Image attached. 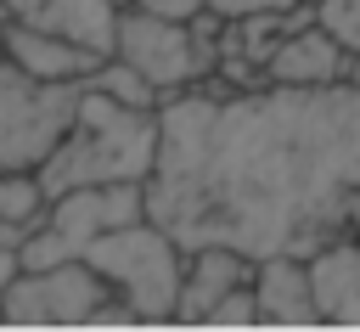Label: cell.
<instances>
[{
    "mask_svg": "<svg viewBox=\"0 0 360 332\" xmlns=\"http://www.w3.org/2000/svg\"><path fill=\"white\" fill-rule=\"evenodd\" d=\"M158 113L163 146L146 214L186 253L225 242L264 259L287 253L304 225H349V197L360 191V90H225L202 79Z\"/></svg>",
    "mask_w": 360,
    "mask_h": 332,
    "instance_id": "obj_1",
    "label": "cell"
},
{
    "mask_svg": "<svg viewBox=\"0 0 360 332\" xmlns=\"http://www.w3.org/2000/svg\"><path fill=\"white\" fill-rule=\"evenodd\" d=\"M163 146V113L158 107H129L96 84H84L79 118L62 135V146L45 158L39 186L45 197H62L73 186H112V180H152Z\"/></svg>",
    "mask_w": 360,
    "mask_h": 332,
    "instance_id": "obj_2",
    "label": "cell"
},
{
    "mask_svg": "<svg viewBox=\"0 0 360 332\" xmlns=\"http://www.w3.org/2000/svg\"><path fill=\"white\" fill-rule=\"evenodd\" d=\"M84 259L107 276V287L141 315V321H174L180 315V281H186V248L146 214L135 225H118L84 248Z\"/></svg>",
    "mask_w": 360,
    "mask_h": 332,
    "instance_id": "obj_3",
    "label": "cell"
},
{
    "mask_svg": "<svg viewBox=\"0 0 360 332\" xmlns=\"http://www.w3.org/2000/svg\"><path fill=\"white\" fill-rule=\"evenodd\" d=\"M84 101V79H39L0 56V163L6 169H45L62 146Z\"/></svg>",
    "mask_w": 360,
    "mask_h": 332,
    "instance_id": "obj_4",
    "label": "cell"
},
{
    "mask_svg": "<svg viewBox=\"0 0 360 332\" xmlns=\"http://www.w3.org/2000/svg\"><path fill=\"white\" fill-rule=\"evenodd\" d=\"M107 298L112 287L90 259H62L45 270H17L0 293V309L6 326H90Z\"/></svg>",
    "mask_w": 360,
    "mask_h": 332,
    "instance_id": "obj_5",
    "label": "cell"
},
{
    "mask_svg": "<svg viewBox=\"0 0 360 332\" xmlns=\"http://www.w3.org/2000/svg\"><path fill=\"white\" fill-rule=\"evenodd\" d=\"M112 51H118L124 62H135V68L163 90V101L180 96V90H191V84H202V79L219 68V56L197 39L191 23L158 17V11H141V6H124V17H118V45H112Z\"/></svg>",
    "mask_w": 360,
    "mask_h": 332,
    "instance_id": "obj_6",
    "label": "cell"
},
{
    "mask_svg": "<svg viewBox=\"0 0 360 332\" xmlns=\"http://www.w3.org/2000/svg\"><path fill=\"white\" fill-rule=\"evenodd\" d=\"M343 68H349V45L309 17V23H292V28L281 34V45H276L270 62H264V79H270V84L321 90V84H343Z\"/></svg>",
    "mask_w": 360,
    "mask_h": 332,
    "instance_id": "obj_7",
    "label": "cell"
},
{
    "mask_svg": "<svg viewBox=\"0 0 360 332\" xmlns=\"http://www.w3.org/2000/svg\"><path fill=\"white\" fill-rule=\"evenodd\" d=\"M0 17L45 28V34H62V39H79V45L107 56L118 45L124 6H112V0H0Z\"/></svg>",
    "mask_w": 360,
    "mask_h": 332,
    "instance_id": "obj_8",
    "label": "cell"
},
{
    "mask_svg": "<svg viewBox=\"0 0 360 332\" xmlns=\"http://www.w3.org/2000/svg\"><path fill=\"white\" fill-rule=\"evenodd\" d=\"M253 264H259V259H248L242 248H225V242L191 248V253H186V281H180V315H174V321L202 326L208 309H214L225 293H236L242 281H253Z\"/></svg>",
    "mask_w": 360,
    "mask_h": 332,
    "instance_id": "obj_9",
    "label": "cell"
},
{
    "mask_svg": "<svg viewBox=\"0 0 360 332\" xmlns=\"http://www.w3.org/2000/svg\"><path fill=\"white\" fill-rule=\"evenodd\" d=\"M253 293H259V321L264 326H315L321 321L309 264L292 259V253H264L253 264Z\"/></svg>",
    "mask_w": 360,
    "mask_h": 332,
    "instance_id": "obj_10",
    "label": "cell"
},
{
    "mask_svg": "<svg viewBox=\"0 0 360 332\" xmlns=\"http://www.w3.org/2000/svg\"><path fill=\"white\" fill-rule=\"evenodd\" d=\"M6 56L39 79H90L101 62V51L62 39V34H45V28H28V23H6Z\"/></svg>",
    "mask_w": 360,
    "mask_h": 332,
    "instance_id": "obj_11",
    "label": "cell"
},
{
    "mask_svg": "<svg viewBox=\"0 0 360 332\" xmlns=\"http://www.w3.org/2000/svg\"><path fill=\"white\" fill-rule=\"evenodd\" d=\"M309 264V287H315V304H321V321H338L354 298H360V231L326 242Z\"/></svg>",
    "mask_w": 360,
    "mask_h": 332,
    "instance_id": "obj_12",
    "label": "cell"
},
{
    "mask_svg": "<svg viewBox=\"0 0 360 332\" xmlns=\"http://www.w3.org/2000/svg\"><path fill=\"white\" fill-rule=\"evenodd\" d=\"M84 84H96V90H107V96L129 101V107H163V90H158V84H152V79H146L135 62H124L118 51H107Z\"/></svg>",
    "mask_w": 360,
    "mask_h": 332,
    "instance_id": "obj_13",
    "label": "cell"
},
{
    "mask_svg": "<svg viewBox=\"0 0 360 332\" xmlns=\"http://www.w3.org/2000/svg\"><path fill=\"white\" fill-rule=\"evenodd\" d=\"M202 326H259V293H253V281H242L236 293H225V298L208 309Z\"/></svg>",
    "mask_w": 360,
    "mask_h": 332,
    "instance_id": "obj_14",
    "label": "cell"
},
{
    "mask_svg": "<svg viewBox=\"0 0 360 332\" xmlns=\"http://www.w3.org/2000/svg\"><path fill=\"white\" fill-rule=\"evenodd\" d=\"M315 23L326 34H338L349 51H360V0H321L315 6Z\"/></svg>",
    "mask_w": 360,
    "mask_h": 332,
    "instance_id": "obj_15",
    "label": "cell"
},
{
    "mask_svg": "<svg viewBox=\"0 0 360 332\" xmlns=\"http://www.w3.org/2000/svg\"><path fill=\"white\" fill-rule=\"evenodd\" d=\"M22 236H28V225L0 219V293H6V287H11V276L22 270Z\"/></svg>",
    "mask_w": 360,
    "mask_h": 332,
    "instance_id": "obj_16",
    "label": "cell"
},
{
    "mask_svg": "<svg viewBox=\"0 0 360 332\" xmlns=\"http://www.w3.org/2000/svg\"><path fill=\"white\" fill-rule=\"evenodd\" d=\"M219 17H264V11H292L304 0H208Z\"/></svg>",
    "mask_w": 360,
    "mask_h": 332,
    "instance_id": "obj_17",
    "label": "cell"
},
{
    "mask_svg": "<svg viewBox=\"0 0 360 332\" xmlns=\"http://www.w3.org/2000/svg\"><path fill=\"white\" fill-rule=\"evenodd\" d=\"M129 6H141V11H158V17H180V23H191L208 0H129Z\"/></svg>",
    "mask_w": 360,
    "mask_h": 332,
    "instance_id": "obj_18",
    "label": "cell"
},
{
    "mask_svg": "<svg viewBox=\"0 0 360 332\" xmlns=\"http://www.w3.org/2000/svg\"><path fill=\"white\" fill-rule=\"evenodd\" d=\"M343 84L360 90V51H349V68H343Z\"/></svg>",
    "mask_w": 360,
    "mask_h": 332,
    "instance_id": "obj_19",
    "label": "cell"
},
{
    "mask_svg": "<svg viewBox=\"0 0 360 332\" xmlns=\"http://www.w3.org/2000/svg\"><path fill=\"white\" fill-rule=\"evenodd\" d=\"M349 225H354V231H360V191H354V197H349Z\"/></svg>",
    "mask_w": 360,
    "mask_h": 332,
    "instance_id": "obj_20",
    "label": "cell"
},
{
    "mask_svg": "<svg viewBox=\"0 0 360 332\" xmlns=\"http://www.w3.org/2000/svg\"><path fill=\"white\" fill-rule=\"evenodd\" d=\"M304 6H321V0H304Z\"/></svg>",
    "mask_w": 360,
    "mask_h": 332,
    "instance_id": "obj_21",
    "label": "cell"
},
{
    "mask_svg": "<svg viewBox=\"0 0 360 332\" xmlns=\"http://www.w3.org/2000/svg\"><path fill=\"white\" fill-rule=\"evenodd\" d=\"M112 6H129V0H112Z\"/></svg>",
    "mask_w": 360,
    "mask_h": 332,
    "instance_id": "obj_22",
    "label": "cell"
},
{
    "mask_svg": "<svg viewBox=\"0 0 360 332\" xmlns=\"http://www.w3.org/2000/svg\"><path fill=\"white\" fill-rule=\"evenodd\" d=\"M0 321H6V309H0Z\"/></svg>",
    "mask_w": 360,
    "mask_h": 332,
    "instance_id": "obj_23",
    "label": "cell"
}]
</instances>
